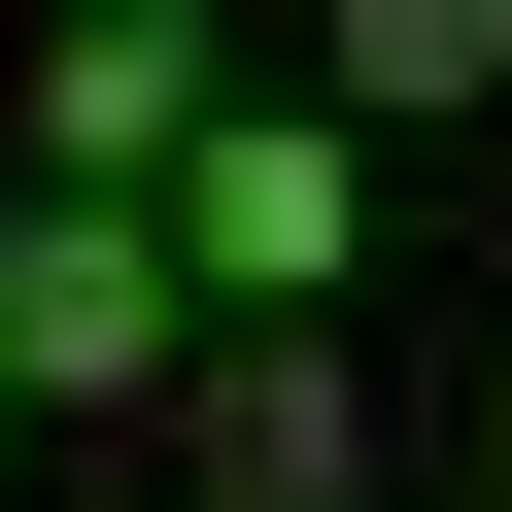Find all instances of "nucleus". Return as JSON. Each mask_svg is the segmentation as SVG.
Returning a JSON list of instances; mask_svg holds the SVG:
<instances>
[{
	"instance_id": "1",
	"label": "nucleus",
	"mask_w": 512,
	"mask_h": 512,
	"mask_svg": "<svg viewBox=\"0 0 512 512\" xmlns=\"http://www.w3.org/2000/svg\"><path fill=\"white\" fill-rule=\"evenodd\" d=\"M205 376V274H171V205H0V410H171Z\"/></svg>"
},
{
	"instance_id": "2",
	"label": "nucleus",
	"mask_w": 512,
	"mask_h": 512,
	"mask_svg": "<svg viewBox=\"0 0 512 512\" xmlns=\"http://www.w3.org/2000/svg\"><path fill=\"white\" fill-rule=\"evenodd\" d=\"M137 205H171V274H205V308H342V274H376V171H342V103H205Z\"/></svg>"
},
{
	"instance_id": "3",
	"label": "nucleus",
	"mask_w": 512,
	"mask_h": 512,
	"mask_svg": "<svg viewBox=\"0 0 512 512\" xmlns=\"http://www.w3.org/2000/svg\"><path fill=\"white\" fill-rule=\"evenodd\" d=\"M171 410H205L239 512H342V478H376V376H342V342H239V376H171Z\"/></svg>"
},
{
	"instance_id": "4",
	"label": "nucleus",
	"mask_w": 512,
	"mask_h": 512,
	"mask_svg": "<svg viewBox=\"0 0 512 512\" xmlns=\"http://www.w3.org/2000/svg\"><path fill=\"white\" fill-rule=\"evenodd\" d=\"M308 103H376V137L512 103V0H308Z\"/></svg>"
},
{
	"instance_id": "5",
	"label": "nucleus",
	"mask_w": 512,
	"mask_h": 512,
	"mask_svg": "<svg viewBox=\"0 0 512 512\" xmlns=\"http://www.w3.org/2000/svg\"><path fill=\"white\" fill-rule=\"evenodd\" d=\"M35 137H69V171H103V205H137V171H171V137H205V35H35Z\"/></svg>"
},
{
	"instance_id": "6",
	"label": "nucleus",
	"mask_w": 512,
	"mask_h": 512,
	"mask_svg": "<svg viewBox=\"0 0 512 512\" xmlns=\"http://www.w3.org/2000/svg\"><path fill=\"white\" fill-rule=\"evenodd\" d=\"M35 35H205V0H35Z\"/></svg>"
}]
</instances>
